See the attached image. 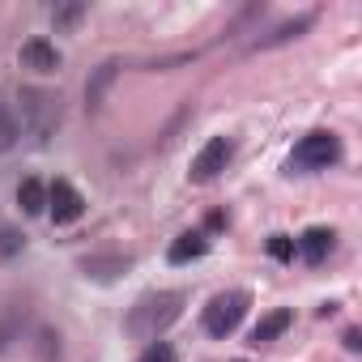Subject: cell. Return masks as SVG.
<instances>
[{
    "label": "cell",
    "instance_id": "1",
    "mask_svg": "<svg viewBox=\"0 0 362 362\" xmlns=\"http://www.w3.org/2000/svg\"><path fill=\"white\" fill-rule=\"evenodd\" d=\"M184 303H188L184 290H153V294L136 298L132 311H128V332L136 341H158L179 315H184Z\"/></svg>",
    "mask_w": 362,
    "mask_h": 362
},
{
    "label": "cell",
    "instance_id": "2",
    "mask_svg": "<svg viewBox=\"0 0 362 362\" xmlns=\"http://www.w3.org/2000/svg\"><path fill=\"white\" fill-rule=\"evenodd\" d=\"M18 103H22V124H26V132H30L39 145H47V141H52V132H56V128H60V119H64L60 94L26 86V90L18 94Z\"/></svg>",
    "mask_w": 362,
    "mask_h": 362
},
{
    "label": "cell",
    "instance_id": "3",
    "mask_svg": "<svg viewBox=\"0 0 362 362\" xmlns=\"http://www.w3.org/2000/svg\"><path fill=\"white\" fill-rule=\"evenodd\" d=\"M337 158H341V141H337V132L315 128V132H307V136L294 145L286 170H328Z\"/></svg>",
    "mask_w": 362,
    "mask_h": 362
},
{
    "label": "cell",
    "instance_id": "4",
    "mask_svg": "<svg viewBox=\"0 0 362 362\" xmlns=\"http://www.w3.org/2000/svg\"><path fill=\"white\" fill-rule=\"evenodd\" d=\"M247 307H252V294H247V290L214 294V298H209V307H205V315H201V324H205V332H209V337H230V332L243 324Z\"/></svg>",
    "mask_w": 362,
    "mask_h": 362
},
{
    "label": "cell",
    "instance_id": "5",
    "mask_svg": "<svg viewBox=\"0 0 362 362\" xmlns=\"http://www.w3.org/2000/svg\"><path fill=\"white\" fill-rule=\"evenodd\" d=\"M230 158H235V141L230 136H209L205 145H201V153L192 158V184H209V179H218L226 166H230Z\"/></svg>",
    "mask_w": 362,
    "mask_h": 362
},
{
    "label": "cell",
    "instance_id": "6",
    "mask_svg": "<svg viewBox=\"0 0 362 362\" xmlns=\"http://www.w3.org/2000/svg\"><path fill=\"white\" fill-rule=\"evenodd\" d=\"M47 209H52V222L56 226H73L86 214V197L69 184V179H56V184L47 188Z\"/></svg>",
    "mask_w": 362,
    "mask_h": 362
},
{
    "label": "cell",
    "instance_id": "7",
    "mask_svg": "<svg viewBox=\"0 0 362 362\" xmlns=\"http://www.w3.org/2000/svg\"><path fill=\"white\" fill-rule=\"evenodd\" d=\"M337 247V235L328 230V226H311L298 243H294V252L307 260V264H320V260H328V252Z\"/></svg>",
    "mask_w": 362,
    "mask_h": 362
},
{
    "label": "cell",
    "instance_id": "8",
    "mask_svg": "<svg viewBox=\"0 0 362 362\" xmlns=\"http://www.w3.org/2000/svg\"><path fill=\"white\" fill-rule=\"evenodd\" d=\"M22 64L35 69V73H56L60 69V52L47 39H30V43H22Z\"/></svg>",
    "mask_w": 362,
    "mask_h": 362
},
{
    "label": "cell",
    "instance_id": "9",
    "mask_svg": "<svg viewBox=\"0 0 362 362\" xmlns=\"http://www.w3.org/2000/svg\"><path fill=\"white\" fill-rule=\"evenodd\" d=\"M128 269H132V256H86L81 260V273L94 277V281H115Z\"/></svg>",
    "mask_w": 362,
    "mask_h": 362
},
{
    "label": "cell",
    "instance_id": "10",
    "mask_svg": "<svg viewBox=\"0 0 362 362\" xmlns=\"http://www.w3.org/2000/svg\"><path fill=\"white\" fill-rule=\"evenodd\" d=\"M205 252H209V239H205L201 230H188V235H179V239L170 243L166 260H170V264H192V260H201Z\"/></svg>",
    "mask_w": 362,
    "mask_h": 362
},
{
    "label": "cell",
    "instance_id": "11",
    "mask_svg": "<svg viewBox=\"0 0 362 362\" xmlns=\"http://www.w3.org/2000/svg\"><path fill=\"white\" fill-rule=\"evenodd\" d=\"M294 324V311L290 307H277V311H269L256 328H252V345H269V341H277L286 328Z\"/></svg>",
    "mask_w": 362,
    "mask_h": 362
},
{
    "label": "cell",
    "instance_id": "12",
    "mask_svg": "<svg viewBox=\"0 0 362 362\" xmlns=\"http://www.w3.org/2000/svg\"><path fill=\"white\" fill-rule=\"evenodd\" d=\"M18 205H22V214L39 218V214L47 209V188L39 184V179H22V188H18Z\"/></svg>",
    "mask_w": 362,
    "mask_h": 362
},
{
    "label": "cell",
    "instance_id": "13",
    "mask_svg": "<svg viewBox=\"0 0 362 362\" xmlns=\"http://www.w3.org/2000/svg\"><path fill=\"white\" fill-rule=\"evenodd\" d=\"M18 119H13V111H9V103L5 98H0V153H5V149H13L18 145Z\"/></svg>",
    "mask_w": 362,
    "mask_h": 362
},
{
    "label": "cell",
    "instance_id": "14",
    "mask_svg": "<svg viewBox=\"0 0 362 362\" xmlns=\"http://www.w3.org/2000/svg\"><path fill=\"white\" fill-rule=\"evenodd\" d=\"M22 247H26L22 230H13L9 222H0V260H13V256H18Z\"/></svg>",
    "mask_w": 362,
    "mask_h": 362
},
{
    "label": "cell",
    "instance_id": "15",
    "mask_svg": "<svg viewBox=\"0 0 362 362\" xmlns=\"http://www.w3.org/2000/svg\"><path fill=\"white\" fill-rule=\"evenodd\" d=\"M269 256L281 260V264H290L294 260V239L290 235H269Z\"/></svg>",
    "mask_w": 362,
    "mask_h": 362
},
{
    "label": "cell",
    "instance_id": "16",
    "mask_svg": "<svg viewBox=\"0 0 362 362\" xmlns=\"http://www.w3.org/2000/svg\"><path fill=\"white\" fill-rule=\"evenodd\" d=\"M136 362H179V358H175V349H170L166 341H149V345H145V354H141Z\"/></svg>",
    "mask_w": 362,
    "mask_h": 362
},
{
    "label": "cell",
    "instance_id": "17",
    "mask_svg": "<svg viewBox=\"0 0 362 362\" xmlns=\"http://www.w3.org/2000/svg\"><path fill=\"white\" fill-rule=\"evenodd\" d=\"M81 13H86V5H64V9H56V26H73Z\"/></svg>",
    "mask_w": 362,
    "mask_h": 362
},
{
    "label": "cell",
    "instance_id": "18",
    "mask_svg": "<svg viewBox=\"0 0 362 362\" xmlns=\"http://www.w3.org/2000/svg\"><path fill=\"white\" fill-rule=\"evenodd\" d=\"M345 349H362V337H358V328H349V332H345Z\"/></svg>",
    "mask_w": 362,
    "mask_h": 362
}]
</instances>
